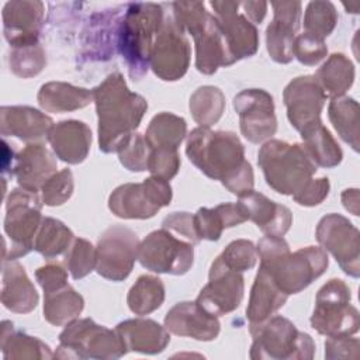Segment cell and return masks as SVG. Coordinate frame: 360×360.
<instances>
[{"label":"cell","mask_w":360,"mask_h":360,"mask_svg":"<svg viewBox=\"0 0 360 360\" xmlns=\"http://www.w3.org/2000/svg\"><path fill=\"white\" fill-rule=\"evenodd\" d=\"M186 155L200 172L219 180L232 194L239 197L253 190V169L236 134L198 127L187 135Z\"/></svg>","instance_id":"cell-1"},{"label":"cell","mask_w":360,"mask_h":360,"mask_svg":"<svg viewBox=\"0 0 360 360\" xmlns=\"http://www.w3.org/2000/svg\"><path fill=\"white\" fill-rule=\"evenodd\" d=\"M93 101L98 117V148L104 153L118 152L139 127L148 103L128 89L118 72L108 75L93 89Z\"/></svg>","instance_id":"cell-2"},{"label":"cell","mask_w":360,"mask_h":360,"mask_svg":"<svg viewBox=\"0 0 360 360\" xmlns=\"http://www.w3.org/2000/svg\"><path fill=\"white\" fill-rule=\"evenodd\" d=\"M260 267L269 271L274 284L287 295L305 290L322 276L329 264L326 252L318 246L301 248L290 252L283 236H263L257 246Z\"/></svg>","instance_id":"cell-3"},{"label":"cell","mask_w":360,"mask_h":360,"mask_svg":"<svg viewBox=\"0 0 360 360\" xmlns=\"http://www.w3.org/2000/svg\"><path fill=\"white\" fill-rule=\"evenodd\" d=\"M160 4L131 3L118 27V48L131 79L139 80L149 69L155 37L163 22Z\"/></svg>","instance_id":"cell-4"},{"label":"cell","mask_w":360,"mask_h":360,"mask_svg":"<svg viewBox=\"0 0 360 360\" xmlns=\"http://www.w3.org/2000/svg\"><path fill=\"white\" fill-rule=\"evenodd\" d=\"M173 18L194 38L195 68L202 75H212L221 66H231V58L218 20L202 1H174Z\"/></svg>","instance_id":"cell-5"},{"label":"cell","mask_w":360,"mask_h":360,"mask_svg":"<svg viewBox=\"0 0 360 360\" xmlns=\"http://www.w3.org/2000/svg\"><path fill=\"white\" fill-rule=\"evenodd\" d=\"M257 165L267 186L284 195L297 194L312 179L318 167L301 143L280 139H270L262 145Z\"/></svg>","instance_id":"cell-6"},{"label":"cell","mask_w":360,"mask_h":360,"mask_svg":"<svg viewBox=\"0 0 360 360\" xmlns=\"http://www.w3.org/2000/svg\"><path fill=\"white\" fill-rule=\"evenodd\" d=\"M253 336L250 359L311 360L315 353L312 338L281 315H273L262 325L249 329Z\"/></svg>","instance_id":"cell-7"},{"label":"cell","mask_w":360,"mask_h":360,"mask_svg":"<svg viewBox=\"0 0 360 360\" xmlns=\"http://www.w3.org/2000/svg\"><path fill=\"white\" fill-rule=\"evenodd\" d=\"M128 350L117 330L96 323L90 318L73 319L59 335L58 359L111 360L122 357Z\"/></svg>","instance_id":"cell-8"},{"label":"cell","mask_w":360,"mask_h":360,"mask_svg":"<svg viewBox=\"0 0 360 360\" xmlns=\"http://www.w3.org/2000/svg\"><path fill=\"white\" fill-rule=\"evenodd\" d=\"M42 200L37 191L14 188L6 201L4 232L11 240L4 249V260H15L34 249V239L42 222Z\"/></svg>","instance_id":"cell-9"},{"label":"cell","mask_w":360,"mask_h":360,"mask_svg":"<svg viewBox=\"0 0 360 360\" xmlns=\"http://www.w3.org/2000/svg\"><path fill=\"white\" fill-rule=\"evenodd\" d=\"M350 300V288L343 280H329L316 292L315 308L309 319L311 326L326 338L356 333L360 326V315Z\"/></svg>","instance_id":"cell-10"},{"label":"cell","mask_w":360,"mask_h":360,"mask_svg":"<svg viewBox=\"0 0 360 360\" xmlns=\"http://www.w3.org/2000/svg\"><path fill=\"white\" fill-rule=\"evenodd\" d=\"M173 197L167 180L150 176L142 183L118 186L108 198L110 211L124 219H148L170 204Z\"/></svg>","instance_id":"cell-11"},{"label":"cell","mask_w":360,"mask_h":360,"mask_svg":"<svg viewBox=\"0 0 360 360\" xmlns=\"http://www.w3.org/2000/svg\"><path fill=\"white\" fill-rule=\"evenodd\" d=\"M194 245L180 239L170 231L162 228L150 232L139 242L138 260L142 267L155 271L181 276L194 262Z\"/></svg>","instance_id":"cell-12"},{"label":"cell","mask_w":360,"mask_h":360,"mask_svg":"<svg viewBox=\"0 0 360 360\" xmlns=\"http://www.w3.org/2000/svg\"><path fill=\"white\" fill-rule=\"evenodd\" d=\"M188 65L190 42L184 30L174 21L173 15H165L152 45L149 68L159 79L174 82L186 75Z\"/></svg>","instance_id":"cell-13"},{"label":"cell","mask_w":360,"mask_h":360,"mask_svg":"<svg viewBox=\"0 0 360 360\" xmlns=\"http://www.w3.org/2000/svg\"><path fill=\"white\" fill-rule=\"evenodd\" d=\"M139 240L136 233L124 226L112 225L98 238L96 248V271L111 281L125 280L138 260Z\"/></svg>","instance_id":"cell-14"},{"label":"cell","mask_w":360,"mask_h":360,"mask_svg":"<svg viewBox=\"0 0 360 360\" xmlns=\"http://www.w3.org/2000/svg\"><path fill=\"white\" fill-rule=\"evenodd\" d=\"M315 236L346 274L354 278L360 276V235L346 217L335 212L325 215L318 222Z\"/></svg>","instance_id":"cell-15"},{"label":"cell","mask_w":360,"mask_h":360,"mask_svg":"<svg viewBox=\"0 0 360 360\" xmlns=\"http://www.w3.org/2000/svg\"><path fill=\"white\" fill-rule=\"evenodd\" d=\"M233 108L239 115L242 135L252 143L267 141L276 134L277 118L274 101L263 89H246L233 98Z\"/></svg>","instance_id":"cell-16"},{"label":"cell","mask_w":360,"mask_h":360,"mask_svg":"<svg viewBox=\"0 0 360 360\" xmlns=\"http://www.w3.org/2000/svg\"><path fill=\"white\" fill-rule=\"evenodd\" d=\"M245 292V278L240 271L226 267L218 257L212 262L208 283L201 288L195 302L214 316L235 311Z\"/></svg>","instance_id":"cell-17"},{"label":"cell","mask_w":360,"mask_h":360,"mask_svg":"<svg viewBox=\"0 0 360 360\" xmlns=\"http://www.w3.org/2000/svg\"><path fill=\"white\" fill-rule=\"evenodd\" d=\"M283 100L287 108V118L300 134L322 124L321 112L326 94L314 75L292 79L283 91Z\"/></svg>","instance_id":"cell-18"},{"label":"cell","mask_w":360,"mask_h":360,"mask_svg":"<svg viewBox=\"0 0 360 360\" xmlns=\"http://www.w3.org/2000/svg\"><path fill=\"white\" fill-rule=\"evenodd\" d=\"M221 27L232 65L257 52L259 34L255 24L242 13L239 1H211Z\"/></svg>","instance_id":"cell-19"},{"label":"cell","mask_w":360,"mask_h":360,"mask_svg":"<svg viewBox=\"0 0 360 360\" xmlns=\"http://www.w3.org/2000/svg\"><path fill=\"white\" fill-rule=\"evenodd\" d=\"M273 20L266 28V45L270 58L281 65L294 59L292 46L301 21L300 1H273Z\"/></svg>","instance_id":"cell-20"},{"label":"cell","mask_w":360,"mask_h":360,"mask_svg":"<svg viewBox=\"0 0 360 360\" xmlns=\"http://www.w3.org/2000/svg\"><path fill=\"white\" fill-rule=\"evenodd\" d=\"M44 11V3L38 0H13L4 4L3 32L11 48L38 42Z\"/></svg>","instance_id":"cell-21"},{"label":"cell","mask_w":360,"mask_h":360,"mask_svg":"<svg viewBox=\"0 0 360 360\" xmlns=\"http://www.w3.org/2000/svg\"><path fill=\"white\" fill-rule=\"evenodd\" d=\"M165 328L177 336L210 342L219 335L221 323L218 316L208 314L195 301H183L167 311Z\"/></svg>","instance_id":"cell-22"},{"label":"cell","mask_w":360,"mask_h":360,"mask_svg":"<svg viewBox=\"0 0 360 360\" xmlns=\"http://www.w3.org/2000/svg\"><path fill=\"white\" fill-rule=\"evenodd\" d=\"M53 121L46 114L28 105H4L0 108V132L24 142L39 143L48 139Z\"/></svg>","instance_id":"cell-23"},{"label":"cell","mask_w":360,"mask_h":360,"mask_svg":"<svg viewBox=\"0 0 360 360\" xmlns=\"http://www.w3.org/2000/svg\"><path fill=\"white\" fill-rule=\"evenodd\" d=\"M238 202L245 210L248 221L255 222L266 235L284 236L292 224V214L285 205L277 204L255 190L239 195Z\"/></svg>","instance_id":"cell-24"},{"label":"cell","mask_w":360,"mask_h":360,"mask_svg":"<svg viewBox=\"0 0 360 360\" xmlns=\"http://www.w3.org/2000/svg\"><path fill=\"white\" fill-rule=\"evenodd\" d=\"M48 142L60 160L69 165H79L89 155L91 131L84 122L77 120L60 121L51 128Z\"/></svg>","instance_id":"cell-25"},{"label":"cell","mask_w":360,"mask_h":360,"mask_svg":"<svg viewBox=\"0 0 360 360\" xmlns=\"http://www.w3.org/2000/svg\"><path fill=\"white\" fill-rule=\"evenodd\" d=\"M115 330L128 352L158 354L163 352L170 342L169 330L153 319H127L120 322Z\"/></svg>","instance_id":"cell-26"},{"label":"cell","mask_w":360,"mask_h":360,"mask_svg":"<svg viewBox=\"0 0 360 360\" xmlns=\"http://www.w3.org/2000/svg\"><path fill=\"white\" fill-rule=\"evenodd\" d=\"M56 173V159L42 143H30L15 160L14 174L20 187L37 191Z\"/></svg>","instance_id":"cell-27"},{"label":"cell","mask_w":360,"mask_h":360,"mask_svg":"<svg viewBox=\"0 0 360 360\" xmlns=\"http://www.w3.org/2000/svg\"><path fill=\"white\" fill-rule=\"evenodd\" d=\"M38 292L28 278L24 267L15 260L3 262L1 302L17 314H28L38 304Z\"/></svg>","instance_id":"cell-28"},{"label":"cell","mask_w":360,"mask_h":360,"mask_svg":"<svg viewBox=\"0 0 360 360\" xmlns=\"http://www.w3.org/2000/svg\"><path fill=\"white\" fill-rule=\"evenodd\" d=\"M288 295L274 284L269 271L259 266L246 308L249 329L256 328L271 318L285 304Z\"/></svg>","instance_id":"cell-29"},{"label":"cell","mask_w":360,"mask_h":360,"mask_svg":"<svg viewBox=\"0 0 360 360\" xmlns=\"http://www.w3.org/2000/svg\"><path fill=\"white\" fill-rule=\"evenodd\" d=\"M246 221V212L239 202H222L214 208H200L194 214V226L200 240H218L224 229Z\"/></svg>","instance_id":"cell-30"},{"label":"cell","mask_w":360,"mask_h":360,"mask_svg":"<svg viewBox=\"0 0 360 360\" xmlns=\"http://www.w3.org/2000/svg\"><path fill=\"white\" fill-rule=\"evenodd\" d=\"M37 100L48 112H68L87 107L93 101V90L65 82H49L41 86Z\"/></svg>","instance_id":"cell-31"},{"label":"cell","mask_w":360,"mask_h":360,"mask_svg":"<svg viewBox=\"0 0 360 360\" xmlns=\"http://www.w3.org/2000/svg\"><path fill=\"white\" fill-rule=\"evenodd\" d=\"M84 308L83 297L69 284L44 291V318L53 326L76 319Z\"/></svg>","instance_id":"cell-32"},{"label":"cell","mask_w":360,"mask_h":360,"mask_svg":"<svg viewBox=\"0 0 360 360\" xmlns=\"http://www.w3.org/2000/svg\"><path fill=\"white\" fill-rule=\"evenodd\" d=\"M1 353L4 359H52L49 346L35 336L14 328L10 321L1 323Z\"/></svg>","instance_id":"cell-33"},{"label":"cell","mask_w":360,"mask_h":360,"mask_svg":"<svg viewBox=\"0 0 360 360\" xmlns=\"http://www.w3.org/2000/svg\"><path fill=\"white\" fill-rule=\"evenodd\" d=\"M326 97L343 96L354 82V66L343 53H332L314 75Z\"/></svg>","instance_id":"cell-34"},{"label":"cell","mask_w":360,"mask_h":360,"mask_svg":"<svg viewBox=\"0 0 360 360\" xmlns=\"http://www.w3.org/2000/svg\"><path fill=\"white\" fill-rule=\"evenodd\" d=\"M187 135V124L183 117L172 112H159L155 115L146 131L145 139L150 149L170 148L177 149Z\"/></svg>","instance_id":"cell-35"},{"label":"cell","mask_w":360,"mask_h":360,"mask_svg":"<svg viewBox=\"0 0 360 360\" xmlns=\"http://www.w3.org/2000/svg\"><path fill=\"white\" fill-rule=\"evenodd\" d=\"M302 146L316 166L335 167L342 162L343 152L323 124H318L301 134Z\"/></svg>","instance_id":"cell-36"},{"label":"cell","mask_w":360,"mask_h":360,"mask_svg":"<svg viewBox=\"0 0 360 360\" xmlns=\"http://www.w3.org/2000/svg\"><path fill=\"white\" fill-rule=\"evenodd\" d=\"M329 120L338 135L359 152V104L347 96L333 97L328 107Z\"/></svg>","instance_id":"cell-37"},{"label":"cell","mask_w":360,"mask_h":360,"mask_svg":"<svg viewBox=\"0 0 360 360\" xmlns=\"http://www.w3.org/2000/svg\"><path fill=\"white\" fill-rule=\"evenodd\" d=\"M73 240V232L62 221L45 217L34 239V250L45 259H52L66 253Z\"/></svg>","instance_id":"cell-38"},{"label":"cell","mask_w":360,"mask_h":360,"mask_svg":"<svg viewBox=\"0 0 360 360\" xmlns=\"http://www.w3.org/2000/svg\"><path fill=\"white\" fill-rule=\"evenodd\" d=\"M165 301L163 281L150 274H142L129 288L127 304L135 315H148L156 311Z\"/></svg>","instance_id":"cell-39"},{"label":"cell","mask_w":360,"mask_h":360,"mask_svg":"<svg viewBox=\"0 0 360 360\" xmlns=\"http://www.w3.org/2000/svg\"><path fill=\"white\" fill-rule=\"evenodd\" d=\"M190 112L200 125L210 128L217 124L225 110V96L215 86H201L190 97Z\"/></svg>","instance_id":"cell-40"},{"label":"cell","mask_w":360,"mask_h":360,"mask_svg":"<svg viewBox=\"0 0 360 360\" xmlns=\"http://www.w3.org/2000/svg\"><path fill=\"white\" fill-rule=\"evenodd\" d=\"M338 22V11L330 1L315 0L308 3L304 14V30L319 39L332 34Z\"/></svg>","instance_id":"cell-41"},{"label":"cell","mask_w":360,"mask_h":360,"mask_svg":"<svg viewBox=\"0 0 360 360\" xmlns=\"http://www.w3.org/2000/svg\"><path fill=\"white\" fill-rule=\"evenodd\" d=\"M46 65V56L39 42L11 48L10 69L22 79L37 76Z\"/></svg>","instance_id":"cell-42"},{"label":"cell","mask_w":360,"mask_h":360,"mask_svg":"<svg viewBox=\"0 0 360 360\" xmlns=\"http://www.w3.org/2000/svg\"><path fill=\"white\" fill-rule=\"evenodd\" d=\"M96 248L83 238H75L65 253V266L75 280L86 277L96 269Z\"/></svg>","instance_id":"cell-43"},{"label":"cell","mask_w":360,"mask_h":360,"mask_svg":"<svg viewBox=\"0 0 360 360\" xmlns=\"http://www.w3.org/2000/svg\"><path fill=\"white\" fill-rule=\"evenodd\" d=\"M218 259L229 269L236 271H246L255 267L259 255L253 242L248 239H236L232 240L224 252L218 256Z\"/></svg>","instance_id":"cell-44"},{"label":"cell","mask_w":360,"mask_h":360,"mask_svg":"<svg viewBox=\"0 0 360 360\" xmlns=\"http://www.w3.org/2000/svg\"><path fill=\"white\" fill-rule=\"evenodd\" d=\"M121 165L131 172H143L148 167L150 146L143 135L134 132L118 149Z\"/></svg>","instance_id":"cell-45"},{"label":"cell","mask_w":360,"mask_h":360,"mask_svg":"<svg viewBox=\"0 0 360 360\" xmlns=\"http://www.w3.org/2000/svg\"><path fill=\"white\" fill-rule=\"evenodd\" d=\"M75 181L69 169L55 173L41 188V200L45 205L56 207L65 204L73 194Z\"/></svg>","instance_id":"cell-46"},{"label":"cell","mask_w":360,"mask_h":360,"mask_svg":"<svg viewBox=\"0 0 360 360\" xmlns=\"http://www.w3.org/2000/svg\"><path fill=\"white\" fill-rule=\"evenodd\" d=\"M180 169V156L177 149L170 148H156L150 149L148 167L152 176L160 177L165 180L173 179Z\"/></svg>","instance_id":"cell-47"},{"label":"cell","mask_w":360,"mask_h":360,"mask_svg":"<svg viewBox=\"0 0 360 360\" xmlns=\"http://www.w3.org/2000/svg\"><path fill=\"white\" fill-rule=\"evenodd\" d=\"M328 53V48L323 39H319L311 34L302 32L295 37L292 55L300 63L307 66H314L319 63Z\"/></svg>","instance_id":"cell-48"},{"label":"cell","mask_w":360,"mask_h":360,"mask_svg":"<svg viewBox=\"0 0 360 360\" xmlns=\"http://www.w3.org/2000/svg\"><path fill=\"white\" fill-rule=\"evenodd\" d=\"M162 228L170 231L173 235L190 242L191 245H197L200 242V238L197 236L195 226H194V214L184 212V211L172 212L163 219Z\"/></svg>","instance_id":"cell-49"},{"label":"cell","mask_w":360,"mask_h":360,"mask_svg":"<svg viewBox=\"0 0 360 360\" xmlns=\"http://www.w3.org/2000/svg\"><path fill=\"white\" fill-rule=\"evenodd\" d=\"M360 342L357 338L350 335L328 336L325 342V357L326 359H359Z\"/></svg>","instance_id":"cell-50"},{"label":"cell","mask_w":360,"mask_h":360,"mask_svg":"<svg viewBox=\"0 0 360 360\" xmlns=\"http://www.w3.org/2000/svg\"><path fill=\"white\" fill-rule=\"evenodd\" d=\"M330 183L328 177L311 179L297 194L292 195L294 201L304 207H314L321 204L329 194Z\"/></svg>","instance_id":"cell-51"},{"label":"cell","mask_w":360,"mask_h":360,"mask_svg":"<svg viewBox=\"0 0 360 360\" xmlns=\"http://www.w3.org/2000/svg\"><path fill=\"white\" fill-rule=\"evenodd\" d=\"M35 278L44 291H49L68 284V271L62 264L48 263L37 269Z\"/></svg>","instance_id":"cell-52"},{"label":"cell","mask_w":360,"mask_h":360,"mask_svg":"<svg viewBox=\"0 0 360 360\" xmlns=\"http://www.w3.org/2000/svg\"><path fill=\"white\" fill-rule=\"evenodd\" d=\"M242 13L253 22L260 24L266 15L267 11V3L266 1H239Z\"/></svg>","instance_id":"cell-53"},{"label":"cell","mask_w":360,"mask_h":360,"mask_svg":"<svg viewBox=\"0 0 360 360\" xmlns=\"http://www.w3.org/2000/svg\"><path fill=\"white\" fill-rule=\"evenodd\" d=\"M15 160H17V156L14 155V150L8 148L6 141H3V158H1V172H3V176H6V174L13 176L14 174Z\"/></svg>","instance_id":"cell-54"},{"label":"cell","mask_w":360,"mask_h":360,"mask_svg":"<svg viewBox=\"0 0 360 360\" xmlns=\"http://www.w3.org/2000/svg\"><path fill=\"white\" fill-rule=\"evenodd\" d=\"M342 202L347 211L353 215H359V190L357 188H346L342 193Z\"/></svg>","instance_id":"cell-55"}]
</instances>
